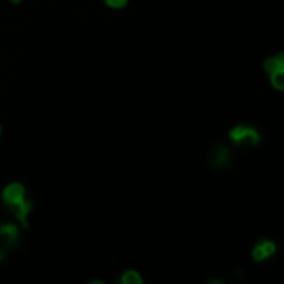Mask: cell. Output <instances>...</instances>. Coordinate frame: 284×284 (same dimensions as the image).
Masks as SVG:
<instances>
[{
	"instance_id": "obj_10",
	"label": "cell",
	"mask_w": 284,
	"mask_h": 284,
	"mask_svg": "<svg viewBox=\"0 0 284 284\" xmlns=\"http://www.w3.org/2000/svg\"><path fill=\"white\" fill-rule=\"evenodd\" d=\"M107 3L110 7H115V8H122L127 5V0H107Z\"/></svg>"
},
{
	"instance_id": "obj_12",
	"label": "cell",
	"mask_w": 284,
	"mask_h": 284,
	"mask_svg": "<svg viewBox=\"0 0 284 284\" xmlns=\"http://www.w3.org/2000/svg\"><path fill=\"white\" fill-rule=\"evenodd\" d=\"M0 260H2V253H0Z\"/></svg>"
},
{
	"instance_id": "obj_4",
	"label": "cell",
	"mask_w": 284,
	"mask_h": 284,
	"mask_svg": "<svg viewBox=\"0 0 284 284\" xmlns=\"http://www.w3.org/2000/svg\"><path fill=\"white\" fill-rule=\"evenodd\" d=\"M274 251H276V248H274V244L271 241H262V243H260L254 248L253 258L256 261H262L266 258H269L271 254H274Z\"/></svg>"
},
{
	"instance_id": "obj_9",
	"label": "cell",
	"mask_w": 284,
	"mask_h": 284,
	"mask_svg": "<svg viewBox=\"0 0 284 284\" xmlns=\"http://www.w3.org/2000/svg\"><path fill=\"white\" fill-rule=\"evenodd\" d=\"M228 160V152L224 148H218L215 152V163L216 165H224Z\"/></svg>"
},
{
	"instance_id": "obj_2",
	"label": "cell",
	"mask_w": 284,
	"mask_h": 284,
	"mask_svg": "<svg viewBox=\"0 0 284 284\" xmlns=\"http://www.w3.org/2000/svg\"><path fill=\"white\" fill-rule=\"evenodd\" d=\"M3 199L10 204V203H17V201H22L23 199V186L22 185H8L3 191Z\"/></svg>"
},
{
	"instance_id": "obj_1",
	"label": "cell",
	"mask_w": 284,
	"mask_h": 284,
	"mask_svg": "<svg viewBox=\"0 0 284 284\" xmlns=\"http://www.w3.org/2000/svg\"><path fill=\"white\" fill-rule=\"evenodd\" d=\"M229 136H231L233 141H236V143L256 145L258 141H260V135L254 130H251V128H246V127H236L235 130L229 133Z\"/></svg>"
},
{
	"instance_id": "obj_5",
	"label": "cell",
	"mask_w": 284,
	"mask_h": 284,
	"mask_svg": "<svg viewBox=\"0 0 284 284\" xmlns=\"http://www.w3.org/2000/svg\"><path fill=\"white\" fill-rule=\"evenodd\" d=\"M264 68L268 73H274V72H278V70H283L284 68L283 55H278L276 58H268L264 64Z\"/></svg>"
},
{
	"instance_id": "obj_7",
	"label": "cell",
	"mask_w": 284,
	"mask_h": 284,
	"mask_svg": "<svg viewBox=\"0 0 284 284\" xmlns=\"http://www.w3.org/2000/svg\"><path fill=\"white\" fill-rule=\"evenodd\" d=\"M122 283L123 284H141V278L138 273H135V271H127L122 276Z\"/></svg>"
},
{
	"instance_id": "obj_3",
	"label": "cell",
	"mask_w": 284,
	"mask_h": 284,
	"mask_svg": "<svg viewBox=\"0 0 284 284\" xmlns=\"http://www.w3.org/2000/svg\"><path fill=\"white\" fill-rule=\"evenodd\" d=\"M8 208H10V211L14 213V215L17 216V218L22 219L23 226H27V221H25V218H27V213L32 210V203L28 201H17V203H10L8 204Z\"/></svg>"
},
{
	"instance_id": "obj_11",
	"label": "cell",
	"mask_w": 284,
	"mask_h": 284,
	"mask_svg": "<svg viewBox=\"0 0 284 284\" xmlns=\"http://www.w3.org/2000/svg\"><path fill=\"white\" fill-rule=\"evenodd\" d=\"M12 2H14V3H19V2H20V0H12Z\"/></svg>"
},
{
	"instance_id": "obj_8",
	"label": "cell",
	"mask_w": 284,
	"mask_h": 284,
	"mask_svg": "<svg viewBox=\"0 0 284 284\" xmlns=\"http://www.w3.org/2000/svg\"><path fill=\"white\" fill-rule=\"evenodd\" d=\"M271 82H273V85L276 87L278 90H283L284 88V72L283 70H278V72L271 73Z\"/></svg>"
},
{
	"instance_id": "obj_6",
	"label": "cell",
	"mask_w": 284,
	"mask_h": 284,
	"mask_svg": "<svg viewBox=\"0 0 284 284\" xmlns=\"http://www.w3.org/2000/svg\"><path fill=\"white\" fill-rule=\"evenodd\" d=\"M0 236L5 238V240L10 244L15 243V240H17V228L14 226V224H5V226L0 228Z\"/></svg>"
}]
</instances>
